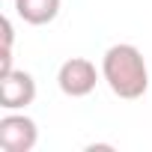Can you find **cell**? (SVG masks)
<instances>
[{
    "mask_svg": "<svg viewBox=\"0 0 152 152\" xmlns=\"http://www.w3.org/2000/svg\"><path fill=\"white\" fill-rule=\"evenodd\" d=\"M102 78L110 87V93L125 99V102H134V99H140L149 90L146 60H143L140 48H134L128 42L110 45L104 51V57H102Z\"/></svg>",
    "mask_w": 152,
    "mask_h": 152,
    "instance_id": "6da1fadb",
    "label": "cell"
},
{
    "mask_svg": "<svg viewBox=\"0 0 152 152\" xmlns=\"http://www.w3.org/2000/svg\"><path fill=\"white\" fill-rule=\"evenodd\" d=\"M36 99V81L24 69H12L0 75V107L3 110H24Z\"/></svg>",
    "mask_w": 152,
    "mask_h": 152,
    "instance_id": "277c9868",
    "label": "cell"
},
{
    "mask_svg": "<svg viewBox=\"0 0 152 152\" xmlns=\"http://www.w3.org/2000/svg\"><path fill=\"white\" fill-rule=\"evenodd\" d=\"M15 12L33 27H45L60 15V0H15Z\"/></svg>",
    "mask_w": 152,
    "mask_h": 152,
    "instance_id": "5b68a950",
    "label": "cell"
},
{
    "mask_svg": "<svg viewBox=\"0 0 152 152\" xmlns=\"http://www.w3.org/2000/svg\"><path fill=\"white\" fill-rule=\"evenodd\" d=\"M39 140V128L30 116L9 110L0 116V149L3 152H30Z\"/></svg>",
    "mask_w": 152,
    "mask_h": 152,
    "instance_id": "3957f363",
    "label": "cell"
},
{
    "mask_svg": "<svg viewBox=\"0 0 152 152\" xmlns=\"http://www.w3.org/2000/svg\"><path fill=\"white\" fill-rule=\"evenodd\" d=\"M12 42H15V30H12V21L6 18L3 21V57H0V75L12 72Z\"/></svg>",
    "mask_w": 152,
    "mask_h": 152,
    "instance_id": "8992f818",
    "label": "cell"
},
{
    "mask_svg": "<svg viewBox=\"0 0 152 152\" xmlns=\"http://www.w3.org/2000/svg\"><path fill=\"white\" fill-rule=\"evenodd\" d=\"M96 84H99V72H96V66H93L87 57H72V60H66V63L60 66V72H57V87H60V93L69 96V99H84V96H90V93L96 90Z\"/></svg>",
    "mask_w": 152,
    "mask_h": 152,
    "instance_id": "7a4b0ae2",
    "label": "cell"
}]
</instances>
